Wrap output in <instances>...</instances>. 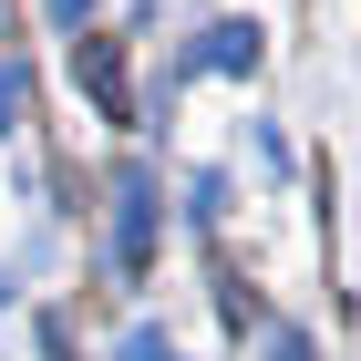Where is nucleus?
I'll return each instance as SVG.
<instances>
[{
  "mask_svg": "<svg viewBox=\"0 0 361 361\" xmlns=\"http://www.w3.org/2000/svg\"><path fill=\"white\" fill-rule=\"evenodd\" d=\"M269 361H310V331H289V320H279V331H269Z\"/></svg>",
  "mask_w": 361,
  "mask_h": 361,
  "instance_id": "20e7f679",
  "label": "nucleus"
},
{
  "mask_svg": "<svg viewBox=\"0 0 361 361\" xmlns=\"http://www.w3.org/2000/svg\"><path fill=\"white\" fill-rule=\"evenodd\" d=\"M73 73H83V93H93L104 124H135V93H124V52L114 42H73Z\"/></svg>",
  "mask_w": 361,
  "mask_h": 361,
  "instance_id": "f03ea898",
  "label": "nucleus"
},
{
  "mask_svg": "<svg viewBox=\"0 0 361 361\" xmlns=\"http://www.w3.org/2000/svg\"><path fill=\"white\" fill-rule=\"evenodd\" d=\"M52 21H62V31H73V21H93V0H52Z\"/></svg>",
  "mask_w": 361,
  "mask_h": 361,
  "instance_id": "0eeeda50",
  "label": "nucleus"
},
{
  "mask_svg": "<svg viewBox=\"0 0 361 361\" xmlns=\"http://www.w3.org/2000/svg\"><path fill=\"white\" fill-rule=\"evenodd\" d=\"M196 73H258V31L248 21H217L207 42H196Z\"/></svg>",
  "mask_w": 361,
  "mask_h": 361,
  "instance_id": "7ed1b4c3",
  "label": "nucleus"
},
{
  "mask_svg": "<svg viewBox=\"0 0 361 361\" xmlns=\"http://www.w3.org/2000/svg\"><path fill=\"white\" fill-rule=\"evenodd\" d=\"M124 361H166V331H124Z\"/></svg>",
  "mask_w": 361,
  "mask_h": 361,
  "instance_id": "39448f33",
  "label": "nucleus"
},
{
  "mask_svg": "<svg viewBox=\"0 0 361 361\" xmlns=\"http://www.w3.org/2000/svg\"><path fill=\"white\" fill-rule=\"evenodd\" d=\"M11 114H21V73L0 62V124H11Z\"/></svg>",
  "mask_w": 361,
  "mask_h": 361,
  "instance_id": "423d86ee",
  "label": "nucleus"
},
{
  "mask_svg": "<svg viewBox=\"0 0 361 361\" xmlns=\"http://www.w3.org/2000/svg\"><path fill=\"white\" fill-rule=\"evenodd\" d=\"M155 176L145 166H114V269L124 279H145V258H155Z\"/></svg>",
  "mask_w": 361,
  "mask_h": 361,
  "instance_id": "f257e3e1",
  "label": "nucleus"
}]
</instances>
